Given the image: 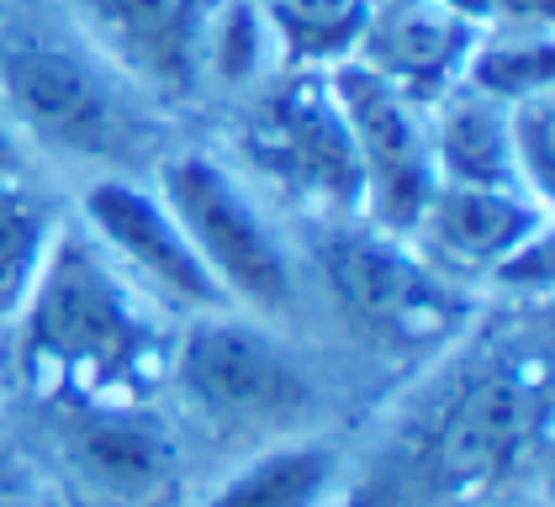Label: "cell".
<instances>
[{
	"label": "cell",
	"instance_id": "obj_12",
	"mask_svg": "<svg viewBox=\"0 0 555 507\" xmlns=\"http://www.w3.org/2000/svg\"><path fill=\"white\" fill-rule=\"evenodd\" d=\"M551 227V207L529 202L508 185H434L413 222V249L428 264H450L461 275H492L518 244Z\"/></svg>",
	"mask_w": 555,
	"mask_h": 507
},
{
	"label": "cell",
	"instance_id": "obj_6",
	"mask_svg": "<svg viewBox=\"0 0 555 507\" xmlns=\"http://www.w3.org/2000/svg\"><path fill=\"white\" fill-rule=\"evenodd\" d=\"M318 264L339 312L371 343L424 349L466 323V307L439 275V264H428L413 238L386 233L376 222L334 217V227L318 238Z\"/></svg>",
	"mask_w": 555,
	"mask_h": 507
},
{
	"label": "cell",
	"instance_id": "obj_24",
	"mask_svg": "<svg viewBox=\"0 0 555 507\" xmlns=\"http://www.w3.org/2000/svg\"><path fill=\"white\" fill-rule=\"evenodd\" d=\"M466 507H534V503H508V497H487V503H466Z\"/></svg>",
	"mask_w": 555,
	"mask_h": 507
},
{
	"label": "cell",
	"instance_id": "obj_2",
	"mask_svg": "<svg viewBox=\"0 0 555 507\" xmlns=\"http://www.w3.org/2000/svg\"><path fill=\"white\" fill-rule=\"evenodd\" d=\"M16 328L27 376L75 407H128L165 360L159 312L69 222L16 307Z\"/></svg>",
	"mask_w": 555,
	"mask_h": 507
},
{
	"label": "cell",
	"instance_id": "obj_14",
	"mask_svg": "<svg viewBox=\"0 0 555 507\" xmlns=\"http://www.w3.org/2000/svg\"><path fill=\"white\" fill-rule=\"evenodd\" d=\"M344 492V460L328 439L286 433L233 465L196 507H334Z\"/></svg>",
	"mask_w": 555,
	"mask_h": 507
},
{
	"label": "cell",
	"instance_id": "obj_8",
	"mask_svg": "<svg viewBox=\"0 0 555 507\" xmlns=\"http://www.w3.org/2000/svg\"><path fill=\"white\" fill-rule=\"evenodd\" d=\"M328 84H334V101L354 143V165H360V217L408 238L428 191L439 185L428 106L391 90L382 75L360 69L354 58L328 64Z\"/></svg>",
	"mask_w": 555,
	"mask_h": 507
},
{
	"label": "cell",
	"instance_id": "obj_9",
	"mask_svg": "<svg viewBox=\"0 0 555 507\" xmlns=\"http://www.w3.org/2000/svg\"><path fill=\"white\" fill-rule=\"evenodd\" d=\"M80 211H86V238L159 317H202L228 307L154 185H138L128 174H101L86 191Z\"/></svg>",
	"mask_w": 555,
	"mask_h": 507
},
{
	"label": "cell",
	"instance_id": "obj_22",
	"mask_svg": "<svg viewBox=\"0 0 555 507\" xmlns=\"http://www.w3.org/2000/svg\"><path fill=\"white\" fill-rule=\"evenodd\" d=\"M455 16H466L476 32H534L551 22V0H444Z\"/></svg>",
	"mask_w": 555,
	"mask_h": 507
},
{
	"label": "cell",
	"instance_id": "obj_7",
	"mask_svg": "<svg viewBox=\"0 0 555 507\" xmlns=\"http://www.w3.org/2000/svg\"><path fill=\"white\" fill-rule=\"evenodd\" d=\"M238 148L281 196L323 217H360V165L328 69L264 80L244 117Z\"/></svg>",
	"mask_w": 555,
	"mask_h": 507
},
{
	"label": "cell",
	"instance_id": "obj_15",
	"mask_svg": "<svg viewBox=\"0 0 555 507\" xmlns=\"http://www.w3.org/2000/svg\"><path fill=\"white\" fill-rule=\"evenodd\" d=\"M434 132V174L444 185H508L518 191L508 165V106H492L470 90H450L428 106Z\"/></svg>",
	"mask_w": 555,
	"mask_h": 507
},
{
	"label": "cell",
	"instance_id": "obj_21",
	"mask_svg": "<svg viewBox=\"0 0 555 507\" xmlns=\"http://www.w3.org/2000/svg\"><path fill=\"white\" fill-rule=\"evenodd\" d=\"M487 281L513 296H524V301H545V296H551V227L534 233L529 244H518Z\"/></svg>",
	"mask_w": 555,
	"mask_h": 507
},
{
	"label": "cell",
	"instance_id": "obj_19",
	"mask_svg": "<svg viewBox=\"0 0 555 507\" xmlns=\"http://www.w3.org/2000/svg\"><path fill=\"white\" fill-rule=\"evenodd\" d=\"M275 64H281V42L255 0H222L207 27V80L249 90V84L270 80Z\"/></svg>",
	"mask_w": 555,
	"mask_h": 507
},
{
	"label": "cell",
	"instance_id": "obj_17",
	"mask_svg": "<svg viewBox=\"0 0 555 507\" xmlns=\"http://www.w3.org/2000/svg\"><path fill=\"white\" fill-rule=\"evenodd\" d=\"M461 90L492 101V106H518V101L551 95V38H545V27H534V32H476L466 64H461Z\"/></svg>",
	"mask_w": 555,
	"mask_h": 507
},
{
	"label": "cell",
	"instance_id": "obj_4",
	"mask_svg": "<svg viewBox=\"0 0 555 507\" xmlns=\"http://www.w3.org/2000/svg\"><path fill=\"white\" fill-rule=\"evenodd\" d=\"M154 191L180 222L191 253L212 275L217 296L249 317H275L292 307V253L275 222L259 211L255 191L217 154L180 148L154 169Z\"/></svg>",
	"mask_w": 555,
	"mask_h": 507
},
{
	"label": "cell",
	"instance_id": "obj_13",
	"mask_svg": "<svg viewBox=\"0 0 555 507\" xmlns=\"http://www.w3.org/2000/svg\"><path fill=\"white\" fill-rule=\"evenodd\" d=\"M64 460L95 503L149 507L170 492V439L132 407H80L64 439Z\"/></svg>",
	"mask_w": 555,
	"mask_h": 507
},
{
	"label": "cell",
	"instance_id": "obj_5",
	"mask_svg": "<svg viewBox=\"0 0 555 507\" xmlns=\"http://www.w3.org/2000/svg\"><path fill=\"white\" fill-rule=\"evenodd\" d=\"M0 90L11 127L38 138L53 154L90 165H128L149 148V122L128 80L59 42H16L0 53Z\"/></svg>",
	"mask_w": 555,
	"mask_h": 507
},
{
	"label": "cell",
	"instance_id": "obj_18",
	"mask_svg": "<svg viewBox=\"0 0 555 507\" xmlns=\"http://www.w3.org/2000/svg\"><path fill=\"white\" fill-rule=\"evenodd\" d=\"M255 5L281 42V58L297 69L344 64L365 16V0H255Z\"/></svg>",
	"mask_w": 555,
	"mask_h": 507
},
{
	"label": "cell",
	"instance_id": "obj_20",
	"mask_svg": "<svg viewBox=\"0 0 555 507\" xmlns=\"http://www.w3.org/2000/svg\"><path fill=\"white\" fill-rule=\"evenodd\" d=\"M508 165L529 202L551 207L555 191V106L551 95L508 106Z\"/></svg>",
	"mask_w": 555,
	"mask_h": 507
},
{
	"label": "cell",
	"instance_id": "obj_3",
	"mask_svg": "<svg viewBox=\"0 0 555 507\" xmlns=\"http://www.w3.org/2000/svg\"><path fill=\"white\" fill-rule=\"evenodd\" d=\"M170 376L185 407L228 439H286L301 433L318 391L301 360L249 312H202L185 317L170 349Z\"/></svg>",
	"mask_w": 555,
	"mask_h": 507
},
{
	"label": "cell",
	"instance_id": "obj_16",
	"mask_svg": "<svg viewBox=\"0 0 555 507\" xmlns=\"http://www.w3.org/2000/svg\"><path fill=\"white\" fill-rule=\"evenodd\" d=\"M64 217L27 180H0V317H16L27 301Z\"/></svg>",
	"mask_w": 555,
	"mask_h": 507
},
{
	"label": "cell",
	"instance_id": "obj_1",
	"mask_svg": "<svg viewBox=\"0 0 555 507\" xmlns=\"http://www.w3.org/2000/svg\"><path fill=\"white\" fill-rule=\"evenodd\" d=\"M540 354H466L391 439L382 486L391 503L466 507L503 497L545 450Z\"/></svg>",
	"mask_w": 555,
	"mask_h": 507
},
{
	"label": "cell",
	"instance_id": "obj_23",
	"mask_svg": "<svg viewBox=\"0 0 555 507\" xmlns=\"http://www.w3.org/2000/svg\"><path fill=\"white\" fill-rule=\"evenodd\" d=\"M0 180H27V148L11 117H0Z\"/></svg>",
	"mask_w": 555,
	"mask_h": 507
},
{
	"label": "cell",
	"instance_id": "obj_10",
	"mask_svg": "<svg viewBox=\"0 0 555 507\" xmlns=\"http://www.w3.org/2000/svg\"><path fill=\"white\" fill-rule=\"evenodd\" d=\"M222 0H75L101 64L132 90L185 106L207 84V27Z\"/></svg>",
	"mask_w": 555,
	"mask_h": 507
},
{
	"label": "cell",
	"instance_id": "obj_11",
	"mask_svg": "<svg viewBox=\"0 0 555 507\" xmlns=\"http://www.w3.org/2000/svg\"><path fill=\"white\" fill-rule=\"evenodd\" d=\"M470 42L476 27L444 0H365L349 58L382 75L391 90L413 95L418 106H434L461 84Z\"/></svg>",
	"mask_w": 555,
	"mask_h": 507
}]
</instances>
